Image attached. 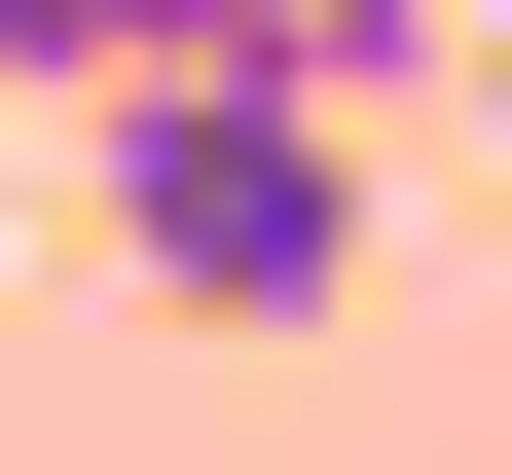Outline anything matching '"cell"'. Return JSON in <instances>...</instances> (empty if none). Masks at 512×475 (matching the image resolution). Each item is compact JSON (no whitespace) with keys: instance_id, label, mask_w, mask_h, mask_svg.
<instances>
[{"instance_id":"2","label":"cell","mask_w":512,"mask_h":475,"mask_svg":"<svg viewBox=\"0 0 512 475\" xmlns=\"http://www.w3.org/2000/svg\"><path fill=\"white\" fill-rule=\"evenodd\" d=\"M147 74H293V110H403L439 0H147Z\"/></svg>"},{"instance_id":"1","label":"cell","mask_w":512,"mask_h":475,"mask_svg":"<svg viewBox=\"0 0 512 475\" xmlns=\"http://www.w3.org/2000/svg\"><path fill=\"white\" fill-rule=\"evenodd\" d=\"M110 293H147V329H330V293H366V110H293V74H110Z\"/></svg>"},{"instance_id":"3","label":"cell","mask_w":512,"mask_h":475,"mask_svg":"<svg viewBox=\"0 0 512 475\" xmlns=\"http://www.w3.org/2000/svg\"><path fill=\"white\" fill-rule=\"evenodd\" d=\"M147 74V0H0V110H110Z\"/></svg>"},{"instance_id":"4","label":"cell","mask_w":512,"mask_h":475,"mask_svg":"<svg viewBox=\"0 0 512 475\" xmlns=\"http://www.w3.org/2000/svg\"><path fill=\"white\" fill-rule=\"evenodd\" d=\"M476 147H512V0H476Z\"/></svg>"}]
</instances>
